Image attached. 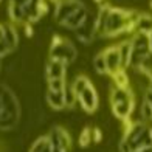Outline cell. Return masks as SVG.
<instances>
[{"mask_svg":"<svg viewBox=\"0 0 152 152\" xmlns=\"http://www.w3.org/2000/svg\"><path fill=\"white\" fill-rule=\"evenodd\" d=\"M50 59L62 61L67 65H72L78 59V50L68 39H64L59 34H54L51 37L50 47Z\"/></svg>","mask_w":152,"mask_h":152,"instance_id":"cell-1","label":"cell"},{"mask_svg":"<svg viewBox=\"0 0 152 152\" xmlns=\"http://www.w3.org/2000/svg\"><path fill=\"white\" fill-rule=\"evenodd\" d=\"M84 5L81 0H59L54 10V20L58 25H64V22L70 17L76 10H79Z\"/></svg>","mask_w":152,"mask_h":152,"instance_id":"cell-2","label":"cell"},{"mask_svg":"<svg viewBox=\"0 0 152 152\" xmlns=\"http://www.w3.org/2000/svg\"><path fill=\"white\" fill-rule=\"evenodd\" d=\"M76 39L84 45H90L96 37V16L88 14L86 22L75 31Z\"/></svg>","mask_w":152,"mask_h":152,"instance_id":"cell-3","label":"cell"},{"mask_svg":"<svg viewBox=\"0 0 152 152\" xmlns=\"http://www.w3.org/2000/svg\"><path fill=\"white\" fill-rule=\"evenodd\" d=\"M48 140H50L51 146L54 149H59L62 152H68V151H70V144H72L70 137H68L67 130L62 129L61 126H54L50 130V134H48Z\"/></svg>","mask_w":152,"mask_h":152,"instance_id":"cell-4","label":"cell"},{"mask_svg":"<svg viewBox=\"0 0 152 152\" xmlns=\"http://www.w3.org/2000/svg\"><path fill=\"white\" fill-rule=\"evenodd\" d=\"M104 58H106V64H107V75L112 76L113 73H116L118 70H121V56H120V50L118 45H110L107 47L104 51Z\"/></svg>","mask_w":152,"mask_h":152,"instance_id":"cell-5","label":"cell"},{"mask_svg":"<svg viewBox=\"0 0 152 152\" xmlns=\"http://www.w3.org/2000/svg\"><path fill=\"white\" fill-rule=\"evenodd\" d=\"M78 101H79L81 107L84 109L87 113H93L95 110L98 109V93H96L95 87L90 84L78 96Z\"/></svg>","mask_w":152,"mask_h":152,"instance_id":"cell-6","label":"cell"},{"mask_svg":"<svg viewBox=\"0 0 152 152\" xmlns=\"http://www.w3.org/2000/svg\"><path fill=\"white\" fill-rule=\"evenodd\" d=\"M67 73V64H64L62 61L50 59L45 65V78L47 81L50 79H64Z\"/></svg>","mask_w":152,"mask_h":152,"instance_id":"cell-7","label":"cell"},{"mask_svg":"<svg viewBox=\"0 0 152 152\" xmlns=\"http://www.w3.org/2000/svg\"><path fill=\"white\" fill-rule=\"evenodd\" d=\"M87 16H88V10H87V6L86 5H82L79 10H76L73 14L68 17L65 22H64V28L65 30H72V31H76L79 28V26L86 22V19H87Z\"/></svg>","mask_w":152,"mask_h":152,"instance_id":"cell-8","label":"cell"},{"mask_svg":"<svg viewBox=\"0 0 152 152\" xmlns=\"http://www.w3.org/2000/svg\"><path fill=\"white\" fill-rule=\"evenodd\" d=\"M110 11H112V6H110L109 3H102L99 6L98 14H96V36H102V37H104Z\"/></svg>","mask_w":152,"mask_h":152,"instance_id":"cell-9","label":"cell"},{"mask_svg":"<svg viewBox=\"0 0 152 152\" xmlns=\"http://www.w3.org/2000/svg\"><path fill=\"white\" fill-rule=\"evenodd\" d=\"M134 109H135V99L126 101V102H116V104H112V110H113L115 116H116L118 120H123V121L129 120V116H130V113L134 112Z\"/></svg>","mask_w":152,"mask_h":152,"instance_id":"cell-10","label":"cell"},{"mask_svg":"<svg viewBox=\"0 0 152 152\" xmlns=\"http://www.w3.org/2000/svg\"><path fill=\"white\" fill-rule=\"evenodd\" d=\"M45 99H47V102H48V106L53 107L54 110H62V109H65V93H64V92L47 90Z\"/></svg>","mask_w":152,"mask_h":152,"instance_id":"cell-11","label":"cell"},{"mask_svg":"<svg viewBox=\"0 0 152 152\" xmlns=\"http://www.w3.org/2000/svg\"><path fill=\"white\" fill-rule=\"evenodd\" d=\"M3 31H5V42L8 44V47L11 48V51H14L17 45H19V34H17V28L12 22L10 23H3Z\"/></svg>","mask_w":152,"mask_h":152,"instance_id":"cell-12","label":"cell"},{"mask_svg":"<svg viewBox=\"0 0 152 152\" xmlns=\"http://www.w3.org/2000/svg\"><path fill=\"white\" fill-rule=\"evenodd\" d=\"M134 99V93L132 90L127 88H118L115 87L110 90V101L112 104H116V102H126V101H132Z\"/></svg>","mask_w":152,"mask_h":152,"instance_id":"cell-13","label":"cell"},{"mask_svg":"<svg viewBox=\"0 0 152 152\" xmlns=\"http://www.w3.org/2000/svg\"><path fill=\"white\" fill-rule=\"evenodd\" d=\"M120 56H121V65L126 70L127 67H130V58H132V40H123L118 45Z\"/></svg>","mask_w":152,"mask_h":152,"instance_id":"cell-14","label":"cell"},{"mask_svg":"<svg viewBox=\"0 0 152 152\" xmlns=\"http://www.w3.org/2000/svg\"><path fill=\"white\" fill-rule=\"evenodd\" d=\"M151 31H152V16L146 14V12H141L135 23V33L149 34Z\"/></svg>","mask_w":152,"mask_h":152,"instance_id":"cell-15","label":"cell"},{"mask_svg":"<svg viewBox=\"0 0 152 152\" xmlns=\"http://www.w3.org/2000/svg\"><path fill=\"white\" fill-rule=\"evenodd\" d=\"M8 16H10V20L12 23H26L23 8L19 5H12V3L8 5Z\"/></svg>","mask_w":152,"mask_h":152,"instance_id":"cell-16","label":"cell"},{"mask_svg":"<svg viewBox=\"0 0 152 152\" xmlns=\"http://www.w3.org/2000/svg\"><path fill=\"white\" fill-rule=\"evenodd\" d=\"M30 152H53V146H51L50 140H48V135L39 137L37 140L33 143Z\"/></svg>","mask_w":152,"mask_h":152,"instance_id":"cell-17","label":"cell"},{"mask_svg":"<svg viewBox=\"0 0 152 152\" xmlns=\"http://www.w3.org/2000/svg\"><path fill=\"white\" fill-rule=\"evenodd\" d=\"M137 72H140L141 75L146 76V78L149 79V82L152 81V51L148 53L146 56L143 58L141 64L138 65V68H137Z\"/></svg>","mask_w":152,"mask_h":152,"instance_id":"cell-18","label":"cell"},{"mask_svg":"<svg viewBox=\"0 0 152 152\" xmlns=\"http://www.w3.org/2000/svg\"><path fill=\"white\" fill-rule=\"evenodd\" d=\"M90 84H92V82H90V79H88L87 76H84V75H78V76L75 78L73 84H72V88H73V92L76 93V96H79V95L84 92Z\"/></svg>","mask_w":152,"mask_h":152,"instance_id":"cell-19","label":"cell"},{"mask_svg":"<svg viewBox=\"0 0 152 152\" xmlns=\"http://www.w3.org/2000/svg\"><path fill=\"white\" fill-rule=\"evenodd\" d=\"M110 78H112L115 87H118V88H127L129 87V75L124 68H121V70H118L116 73H113Z\"/></svg>","mask_w":152,"mask_h":152,"instance_id":"cell-20","label":"cell"},{"mask_svg":"<svg viewBox=\"0 0 152 152\" xmlns=\"http://www.w3.org/2000/svg\"><path fill=\"white\" fill-rule=\"evenodd\" d=\"M93 68L98 75H107V64H106V58H104V53L99 51L96 56L93 58Z\"/></svg>","mask_w":152,"mask_h":152,"instance_id":"cell-21","label":"cell"},{"mask_svg":"<svg viewBox=\"0 0 152 152\" xmlns=\"http://www.w3.org/2000/svg\"><path fill=\"white\" fill-rule=\"evenodd\" d=\"M48 84V90H53V92H65L67 88V81L64 79H50L47 81Z\"/></svg>","mask_w":152,"mask_h":152,"instance_id":"cell-22","label":"cell"},{"mask_svg":"<svg viewBox=\"0 0 152 152\" xmlns=\"http://www.w3.org/2000/svg\"><path fill=\"white\" fill-rule=\"evenodd\" d=\"M90 140H93L92 138V129L90 127H84L82 132L79 134V146L81 148H87L88 144H90Z\"/></svg>","mask_w":152,"mask_h":152,"instance_id":"cell-23","label":"cell"},{"mask_svg":"<svg viewBox=\"0 0 152 152\" xmlns=\"http://www.w3.org/2000/svg\"><path fill=\"white\" fill-rule=\"evenodd\" d=\"M140 110H141V115H143L144 121H152V106L149 104L146 99H143Z\"/></svg>","mask_w":152,"mask_h":152,"instance_id":"cell-24","label":"cell"},{"mask_svg":"<svg viewBox=\"0 0 152 152\" xmlns=\"http://www.w3.org/2000/svg\"><path fill=\"white\" fill-rule=\"evenodd\" d=\"M120 152H134V148H132V144H130L129 141H126L123 138V140L120 141Z\"/></svg>","mask_w":152,"mask_h":152,"instance_id":"cell-25","label":"cell"},{"mask_svg":"<svg viewBox=\"0 0 152 152\" xmlns=\"http://www.w3.org/2000/svg\"><path fill=\"white\" fill-rule=\"evenodd\" d=\"M92 134H93V140H95L96 143H99V141L102 140V134H101V129H99V127L92 129Z\"/></svg>","mask_w":152,"mask_h":152,"instance_id":"cell-26","label":"cell"},{"mask_svg":"<svg viewBox=\"0 0 152 152\" xmlns=\"http://www.w3.org/2000/svg\"><path fill=\"white\" fill-rule=\"evenodd\" d=\"M144 99H146L149 104L152 106V92H149V90H146L144 92Z\"/></svg>","mask_w":152,"mask_h":152,"instance_id":"cell-27","label":"cell"},{"mask_svg":"<svg viewBox=\"0 0 152 152\" xmlns=\"http://www.w3.org/2000/svg\"><path fill=\"white\" fill-rule=\"evenodd\" d=\"M148 37H149V47H151V51H152V31L148 34Z\"/></svg>","mask_w":152,"mask_h":152,"instance_id":"cell-28","label":"cell"},{"mask_svg":"<svg viewBox=\"0 0 152 152\" xmlns=\"http://www.w3.org/2000/svg\"><path fill=\"white\" fill-rule=\"evenodd\" d=\"M93 2H96V3H99V5H102V3H104V0H93Z\"/></svg>","mask_w":152,"mask_h":152,"instance_id":"cell-29","label":"cell"},{"mask_svg":"<svg viewBox=\"0 0 152 152\" xmlns=\"http://www.w3.org/2000/svg\"><path fill=\"white\" fill-rule=\"evenodd\" d=\"M148 90H149V92H152V81L149 82V87H148Z\"/></svg>","mask_w":152,"mask_h":152,"instance_id":"cell-30","label":"cell"},{"mask_svg":"<svg viewBox=\"0 0 152 152\" xmlns=\"http://www.w3.org/2000/svg\"><path fill=\"white\" fill-rule=\"evenodd\" d=\"M0 70H2V58H0Z\"/></svg>","mask_w":152,"mask_h":152,"instance_id":"cell-31","label":"cell"},{"mask_svg":"<svg viewBox=\"0 0 152 152\" xmlns=\"http://www.w3.org/2000/svg\"><path fill=\"white\" fill-rule=\"evenodd\" d=\"M50 2H54V3H58V2H59V0H50Z\"/></svg>","mask_w":152,"mask_h":152,"instance_id":"cell-32","label":"cell"},{"mask_svg":"<svg viewBox=\"0 0 152 152\" xmlns=\"http://www.w3.org/2000/svg\"><path fill=\"white\" fill-rule=\"evenodd\" d=\"M149 6H151V10H152V0H151V2H149Z\"/></svg>","mask_w":152,"mask_h":152,"instance_id":"cell-33","label":"cell"},{"mask_svg":"<svg viewBox=\"0 0 152 152\" xmlns=\"http://www.w3.org/2000/svg\"><path fill=\"white\" fill-rule=\"evenodd\" d=\"M149 132H151V137H152V129H149Z\"/></svg>","mask_w":152,"mask_h":152,"instance_id":"cell-34","label":"cell"},{"mask_svg":"<svg viewBox=\"0 0 152 152\" xmlns=\"http://www.w3.org/2000/svg\"><path fill=\"white\" fill-rule=\"evenodd\" d=\"M0 2H2V0H0Z\"/></svg>","mask_w":152,"mask_h":152,"instance_id":"cell-35","label":"cell"}]
</instances>
